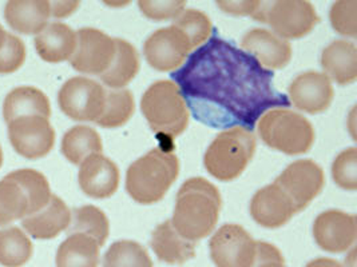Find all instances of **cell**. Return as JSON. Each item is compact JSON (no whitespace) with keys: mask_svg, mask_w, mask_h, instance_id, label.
I'll use <instances>...</instances> for the list:
<instances>
[{"mask_svg":"<svg viewBox=\"0 0 357 267\" xmlns=\"http://www.w3.org/2000/svg\"><path fill=\"white\" fill-rule=\"evenodd\" d=\"M172 78L195 119L213 129L252 131L266 110L291 104L273 86L272 71L220 36L192 54Z\"/></svg>","mask_w":357,"mask_h":267,"instance_id":"1","label":"cell"},{"mask_svg":"<svg viewBox=\"0 0 357 267\" xmlns=\"http://www.w3.org/2000/svg\"><path fill=\"white\" fill-rule=\"evenodd\" d=\"M222 200L218 188L204 178H190L179 188L172 225L183 238L198 242L214 230Z\"/></svg>","mask_w":357,"mask_h":267,"instance_id":"2","label":"cell"},{"mask_svg":"<svg viewBox=\"0 0 357 267\" xmlns=\"http://www.w3.org/2000/svg\"><path fill=\"white\" fill-rule=\"evenodd\" d=\"M51 195L47 178L36 170L22 168L7 174L0 181V226L38 213Z\"/></svg>","mask_w":357,"mask_h":267,"instance_id":"3","label":"cell"},{"mask_svg":"<svg viewBox=\"0 0 357 267\" xmlns=\"http://www.w3.org/2000/svg\"><path fill=\"white\" fill-rule=\"evenodd\" d=\"M179 161L174 152L153 149L131 163L126 172V190L141 204L162 200L178 178Z\"/></svg>","mask_w":357,"mask_h":267,"instance_id":"4","label":"cell"},{"mask_svg":"<svg viewBox=\"0 0 357 267\" xmlns=\"http://www.w3.org/2000/svg\"><path fill=\"white\" fill-rule=\"evenodd\" d=\"M141 110L150 129L169 139L177 138L188 129L189 108L178 86L172 81L151 84L142 97Z\"/></svg>","mask_w":357,"mask_h":267,"instance_id":"5","label":"cell"},{"mask_svg":"<svg viewBox=\"0 0 357 267\" xmlns=\"http://www.w3.org/2000/svg\"><path fill=\"white\" fill-rule=\"evenodd\" d=\"M256 136L244 127H233L218 134L205 152L206 171L218 181L230 182L238 178L256 151Z\"/></svg>","mask_w":357,"mask_h":267,"instance_id":"6","label":"cell"},{"mask_svg":"<svg viewBox=\"0 0 357 267\" xmlns=\"http://www.w3.org/2000/svg\"><path fill=\"white\" fill-rule=\"evenodd\" d=\"M262 142L287 155L308 152L314 142V130L308 119L287 108H272L259 120Z\"/></svg>","mask_w":357,"mask_h":267,"instance_id":"7","label":"cell"},{"mask_svg":"<svg viewBox=\"0 0 357 267\" xmlns=\"http://www.w3.org/2000/svg\"><path fill=\"white\" fill-rule=\"evenodd\" d=\"M253 17L269 24L285 40L304 38L320 22L312 3L304 0L261 1Z\"/></svg>","mask_w":357,"mask_h":267,"instance_id":"8","label":"cell"},{"mask_svg":"<svg viewBox=\"0 0 357 267\" xmlns=\"http://www.w3.org/2000/svg\"><path fill=\"white\" fill-rule=\"evenodd\" d=\"M58 103L62 113L77 122H97L105 110L106 90L97 81L75 76L61 87Z\"/></svg>","mask_w":357,"mask_h":267,"instance_id":"9","label":"cell"},{"mask_svg":"<svg viewBox=\"0 0 357 267\" xmlns=\"http://www.w3.org/2000/svg\"><path fill=\"white\" fill-rule=\"evenodd\" d=\"M275 184L292 200L296 213H300L321 193L325 184L324 171L310 159H300L287 167Z\"/></svg>","mask_w":357,"mask_h":267,"instance_id":"10","label":"cell"},{"mask_svg":"<svg viewBox=\"0 0 357 267\" xmlns=\"http://www.w3.org/2000/svg\"><path fill=\"white\" fill-rule=\"evenodd\" d=\"M211 261L215 267H253L257 242L238 225H224L211 236Z\"/></svg>","mask_w":357,"mask_h":267,"instance_id":"11","label":"cell"},{"mask_svg":"<svg viewBox=\"0 0 357 267\" xmlns=\"http://www.w3.org/2000/svg\"><path fill=\"white\" fill-rule=\"evenodd\" d=\"M7 126L14 150L27 159L43 158L54 149L55 131L49 118L27 115L11 120Z\"/></svg>","mask_w":357,"mask_h":267,"instance_id":"12","label":"cell"},{"mask_svg":"<svg viewBox=\"0 0 357 267\" xmlns=\"http://www.w3.org/2000/svg\"><path fill=\"white\" fill-rule=\"evenodd\" d=\"M114 55V38L97 29L84 27L77 33V49L70 63L78 72L100 76L112 65Z\"/></svg>","mask_w":357,"mask_h":267,"instance_id":"13","label":"cell"},{"mask_svg":"<svg viewBox=\"0 0 357 267\" xmlns=\"http://www.w3.org/2000/svg\"><path fill=\"white\" fill-rule=\"evenodd\" d=\"M192 47L183 33L174 26L157 30L145 42L144 54L147 63L157 71L177 70L188 59Z\"/></svg>","mask_w":357,"mask_h":267,"instance_id":"14","label":"cell"},{"mask_svg":"<svg viewBox=\"0 0 357 267\" xmlns=\"http://www.w3.org/2000/svg\"><path fill=\"white\" fill-rule=\"evenodd\" d=\"M313 236L319 248L328 252H345L356 241V217L340 210H326L316 218Z\"/></svg>","mask_w":357,"mask_h":267,"instance_id":"15","label":"cell"},{"mask_svg":"<svg viewBox=\"0 0 357 267\" xmlns=\"http://www.w3.org/2000/svg\"><path fill=\"white\" fill-rule=\"evenodd\" d=\"M331 79L321 72L307 71L297 75L289 86V98L294 107L308 114H320L333 100Z\"/></svg>","mask_w":357,"mask_h":267,"instance_id":"16","label":"cell"},{"mask_svg":"<svg viewBox=\"0 0 357 267\" xmlns=\"http://www.w3.org/2000/svg\"><path fill=\"white\" fill-rule=\"evenodd\" d=\"M78 182L87 197L106 200L118 190L119 170L112 159L102 154H93L82 162Z\"/></svg>","mask_w":357,"mask_h":267,"instance_id":"17","label":"cell"},{"mask_svg":"<svg viewBox=\"0 0 357 267\" xmlns=\"http://www.w3.org/2000/svg\"><path fill=\"white\" fill-rule=\"evenodd\" d=\"M241 47L269 71L284 68L292 58L291 43L265 29H255L245 33Z\"/></svg>","mask_w":357,"mask_h":267,"instance_id":"18","label":"cell"},{"mask_svg":"<svg viewBox=\"0 0 357 267\" xmlns=\"http://www.w3.org/2000/svg\"><path fill=\"white\" fill-rule=\"evenodd\" d=\"M250 214L265 229H278L297 214L292 200L277 186L268 184L259 190L250 203Z\"/></svg>","mask_w":357,"mask_h":267,"instance_id":"19","label":"cell"},{"mask_svg":"<svg viewBox=\"0 0 357 267\" xmlns=\"http://www.w3.org/2000/svg\"><path fill=\"white\" fill-rule=\"evenodd\" d=\"M71 211L58 195H51L49 203L30 217L22 219V226L33 239L49 241L68 229Z\"/></svg>","mask_w":357,"mask_h":267,"instance_id":"20","label":"cell"},{"mask_svg":"<svg viewBox=\"0 0 357 267\" xmlns=\"http://www.w3.org/2000/svg\"><path fill=\"white\" fill-rule=\"evenodd\" d=\"M4 17L14 31L38 35L49 24L51 4L46 0H13L6 4Z\"/></svg>","mask_w":357,"mask_h":267,"instance_id":"21","label":"cell"},{"mask_svg":"<svg viewBox=\"0 0 357 267\" xmlns=\"http://www.w3.org/2000/svg\"><path fill=\"white\" fill-rule=\"evenodd\" d=\"M38 55L49 63L70 60L77 49V33L65 23H50L33 40Z\"/></svg>","mask_w":357,"mask_h":267,"instance_id":"22","label":"cell"},{"mask_svg":"<svg viewBox=\"0 0 357 267\" xmlns=\"http://www.w3.org/2000/svg\"><path fill=\"white\" fill-rule=\"evenodd\" d=\"M150 246L160 261L167 265H182L195 257L197 242L179 235L172 220H165L153 232Z\"/></svg>","mask_w":357,"mask_h":267,"instance_id":"23","label":"cell"},{"mask_svg":"<svg viewBox=\"0 0 357 267\" xmlns=\"http://www.w3.org/2000/svg\"><path fill=\"white\" fill-rule=\"evenodd\" d=\"M325 75L341 86L354 83L357 79L356 46L345 39L332 42L321 54Z\"/></svg>","mask_w":357,"mask_h":267,"instance_id":"24","label":"cell"},{"mask_svg":"<svg viewBox=\"0 0 357 267\" xmlns=\"http://www.w3.org/2000/svg\"><path fill=\"white\" fill-rule=\"evenodd\" d=\"M40 115L51 117L47 95L36 87L22 86L10 91L3 103V118L7 123L20 117Z\"/></svg>","mask_w":357,"mask_h":267,"instance_id":"25","label":"cell"},{"mask_svg":"<svg viewBox=\"0 0 357 267\" xmlns=\"http://www.w3.org/2000/svg\"><path fill=\"white\" fill-rule=\"evenodd\" d=\"M99 249L97 241L86 234H68L56 251V267H98Z\"/></svg>","mask_w":357,"mask_h":267,"instance_id":"26","label":"cell"},{"mask_svg":"<svg viewBox=\"0 0 357 267\" xmlns=\"http://www.w3.org/2000/svg\"><path fill=\"white\" fill-rule=\"evenodd\" d=\"M115 55L110 67L100 75V81L110 88H122L130 83L139 71V55L129 42L114 38Z\"/></svg>","mask_w":357,"mask_h":267,"instance_id":"27","label":"cell"},{"mask_svg":"<svg viewBox=\"0 0 357 267\" xmlns=\"http://www.w3.org/2000/svg\"><path fill=\"white\" fill-rule=\"evenodd\" d=\"M62 154L73 165H79L93 154H102L103 146L99 134L89 126H75L63 135Z\"/></svg>","mask_w":357,"mask_h":267,"instance_id":"28","label":"cell"},{"mask_svg":"<svg viewBox=\"0 0 357 267\" xmlns=\"http://www.w3.org/2000/svg\"><path fill=\"white\" fill-rule=\"evenodd\" d=\"M33 254V242L17 226L0 230V265L4 267L24 266Z\"/></svg>","mask_w":357,"mask_h":267,"instance_id":"29","label":"cell"},{"mask_svg":"<svg viewBox=\"0 0 357 267\" xmlns=\"http://www.w3.org/2000/svg\"><path fill=\"white\" fill-rule=\"evenodd\" d=\"M67 233L86 234L96 239L98 245L102 248L106 243L110 233L109 219L106 214L96 206H82L73 210L71 222L67 229Z\"/></svg>","mask_w":357,"mask_h":267,"instance_id":"30","label":"cell"},{"mask_svg":"<svg viewBox=\"0 0 357 267\" xmlns=\"http://www.w3.org/2000/svg\"><path fill=\"white\" fill-rule=\"evenodd\" d=\"M134 114V98L129 90L106 91V103L98 126L103 129H116L126 124Z\"/></svg>","mask_w":357,"mask_h":267,"instance_id":"31","label":"cell"},{"mask_svg":"<svg viewBox=\"0 0 357 267\" xmlns=\"http://www.w3.org/2000/svg\"><path fill=\"white\" fill-rule=\"evenodd\" d=\"M103 267H153L146 249L135 241H116L103 257Z\"/></svg>","mask_w":357,"mask_h":267,"instance_id":"32","label":"cell"},{"mask_svg":"<svg viewBox=\"0 0 357 267\" xmlns=\"http://www.w3.org/2000/svg\"><path fill=\"white\" fill-rule=\"evenodd\" d=\"M173 26L183 33L192 50L208 42L213 33L211 19L205 13L198 10L182 11V14L176 19Z\"/></svg>","mask_w":357,"mask_h":267,"instance_id":"33","label":"cell"},{"mask_svg":"<svg viewBox=\"0 0 357 267\" xmlns=\"http://www.w3.org/2000/svg\"><path fill=\"white\" fill-rule=\"evenodd\" d=\"M333 181L341 188L355 191L357 190V150L351 147L342 151L332 166Z\"/></svg>","mask_w":357,"mask_h":267,"instance_id":"34","label":"cell"},{"mask_svg":"<svg viewBox=\"0 0 357 267\" xmlns=\"http://www.w3.org/2000/svg\"><path fill=\"white\" fill-rule=\"evenodd\" d=\"M357 3L355 0H340L333 3L329 11V19L333 30L342 36L356 38Z\"/></svg>","mask_w":357,"mask_h":267,"instance_id":"35","label":"cell"},{"mask_svg":"<svg viewBox=\"0 0 357 267\" xmlns=\"http://www.w3.org/2000/svg\"><path fill=\"white\" fill-rule=\"evenodd\" d=\"M141 13L151 20L162 22L169 19H177L182 14L186 1L183 0H139Z\"/></svg>","mask_w":357,"mask_h":267,"instance_id":"36","label":"cell"},{"mask_svg":"<svg viewBox=\"0 0 357 267\" xmlns=\"http://www.w3.org/2000/svg\"><path fill=\"white\" fill-rule=\"evenodd\" d=\"M26 60L24 42L15 35L7 33L6 43L0 50V74H13Z\"/></svg>","mask_w":357,"mask_h":267,"instance_id":"37","label":"cell"},{"mask_svg":"<svg viewBox=\"0 0 357 267\" xmlns=\"http://www.w3.org/2000/svg\"><path fill=\"white\" fill-rule=\"evenodd\" d=\"M253 267H287L284 257L281 251L276 246L266 243V242H257V251L256 259Z\"/></svg>","mask_w":357,"mask_h":267,"instance_id":"38","label":"cell"},{"mask_svg":"<svg viewBox=\"0 0 357 267\" xmlns=\"http://www.w3.org/2000/svg\"><path fill=\"white\" fill-rule=\"evenodd\" d=\"M261 1H250V0H246V1H224V0H220L217 1V6L225 11L227 14H231V15H236V17H253L255 13L257 11L259 6H260Z\"/></svg>","mask_w":357,"mask_h":267,"instance_id":"39","label":"cell"},{"mask_svg":"<svg viewBox=\"0 0 357 267\" xmlns=\"http://www.w3.org/2000/svg\"><path fill=\"white\" fill-rule=\"evenodd\" d=\"M51 4V17L61 19L70 17L78 7L79 1H50Z\"/></svg>","mask_w":357,"mask_h":267,"instance_id":"40","label":"cell"},{"mask_svg":"<svg viewBox=\"0 0 357 267\" xmlns=\"http://www.w3.org/2000/svg\"><path fill=\"white\" fill-rule=\"evenodd\" d=\"M305 267H344L341 264L331 258H317L310 261Z\"/></svg>","mask_w":357,"mask_h":267,"instance_id":"41","label":"cell"},{"mask_svg":"<svg viewBox=\"0 0 357 267\" xmlns=\"http://www.w3.org/2000/svg\"><path fill=\"white\" fill-rule=\"evenodd\" d=\"M7 33H6V30L1 27V24H0V50L3 49V46H4V43H6V39H7Z\"/></svg>","mask_w":357,"mask_h":267,"instance_id":"42","label":"cell"},{"mask_svg":"<svg viewBox=\"0 0 357 267\" xmlns=\"http://www.w3.org/2000/svg\"><path fill=\"white\" fill-rule=\"evenodd\" d=\"M3 165V150H1V146H0V167Z\"/></svg>","mask_w":357,"mask_h":267,"instance_id":"43","label":"cell"}]
</instances>
